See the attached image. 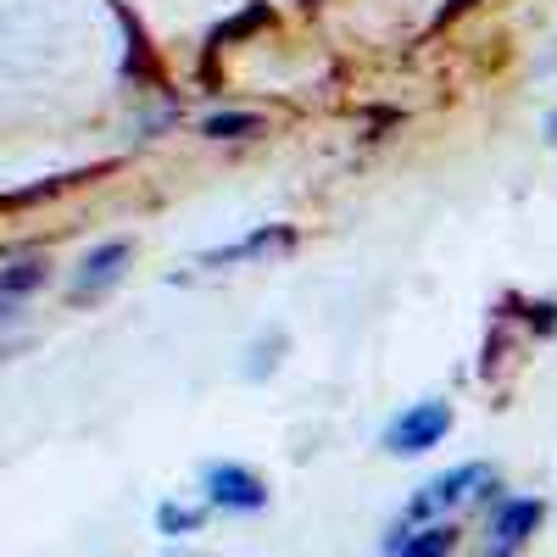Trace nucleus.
I'll use <instances>...</instances> for the list:
<instances>
[{
    "label": "nucleus",
    "mask_w": 557,
    "mask_h": 557,
    "mask_svg": "<svg viewBox=\"0 0 557 557\" xmlns=\"http://www.w3.org/2000/svg\"><path fill=\"white\" fill-rule=\"evenodd\" d=\"M491 474H496V469H485V462H457V469L435 474L430 485H418V491L407 496V507H401V524H435V519H446V507L469 502V496H474Z\"/></svg>",
    "instance_id": "f257e3e1"
},
{
    "label": "nucleus",
    "mask_w": 557,
    "mask_h": 557,
    "mask_svg": "<svg viewBox=\"0 0 557 557\" xmlns=\"http://www.w3.org/2000/svg\"><path fill=\"white\" fill-rule=\"evenodd\" d=\"M451 435V401H412V407H401L391 424H385V451L391 457H424V451H435L441 441Z\"/></svg>",
    "instance_id": "f03ea898"
},
{
    "label": "nucleus",
    "mask_w": 557,
    "mask_h": 557,
    "mask_svg": "<svg viewBox=\"0 0 557 557\" xmlns=\"http://www.w3.org/2000/svg\"><path fill=\"white\" fill-rule=\"evenodd\" d=\"M201 491H207V507H218V513H262L268 507V480L246 469V462H207Z\"/></svg>",
    "instance_id": "7ed1b4c3"
},
{
    "label": "nucleus",
    "mask_w": 557,
    "mask_h": 557,
    "mask_svg": "<svg viewBox=\"0 0 557 557\" xmlns=\"http://www.w3.org/2000/svg\"><path fill=\"white\" fill-rule=\"evenodd\" d=\"M128 262H134V246H128V240H101L96 251H84L78 268H73V301L107 296L117 278L128 273Z\"/></svg>",
    "instance_id": "20e7f679"
},
{
    "label": "nucleus",
    "mask_w": 557,
    "mask_h": 557,
    "mask_svg": "<svg viewBox=\"0 0 557 557\" xmlns=\"http://www.w3.org/2000/svg\"><path fill=\"white\" fill-rule=\"evenodd\" d=\"M541 519H546V502L541 496H507V502H496V513H491V541H496V552H524V541L541 530Z\"/></svg>",
    "instance_id": "39448f33"
},
{
    "label": "nucleus",
    "mask_w": 557,
    "mask_h": 557,
    "mask_svg": "<svg viewBox=\"0 0 557 557\" xmlns=\"http://www.w3.org/2000/svg\"><path fill=\"white\" fill-rule=\"evenodd\" d=\"M457 524L435 519V524H396L385 535V557H451L457 552Z\"/></svg>",
    "instance_id": "423d86ee"
},
{
    "label": "nucleus",
    "mask_w": 557,
    "mask_h": 557,
    "mask_svg": "<svg viewBox=\"0 0 557 557\" xmlns=\"http://www.w3.org/2000/svg\"><path fill=\"white\" fill-rule=\"evenodd\" d=\"M45 278H51V262L45 257H12L7 268H0V307H7V318L17 312L23 296L45 290Z\"/></svg>",
    "instance_id": "0eeeda50"
},
{
    "label": "nucleus",
    "mask_w": 557,
    "mask_h": 557,
    "mask_svg": "<svg viewBox=\"0 0 557 557\" xmlns=\"http://www.w3.org/2000/svg\"><path fill=\"white\" fill-rule=\"evenodd\" d=\"M201 524H207V507H184V502H162L157 507V535H168V541L196 535Z\"/></svg>",
    "instance_id": "6e6552de"
},
{
    "label": "nucleus",
    "mask_w": 557,
    "mask_h": 557,
    "mask_svg": "<svg viewBox=\"0 0 557 557\" xmlns=\"http://www.w3.org/2000/svg\"><path fill=\"white\" fill-rule=\"evenodd\" d=\"M201 134L207 139H251V134H262V117L257 112H212V117H201Z\"/></svg>",
    "instance_id": "1a4fd4ad"
},
{
    "label": "nucleus",
    "mask_w": 557,
    "mask_h": 557,
    "mask_svg": "<svg viewBox=\"0 0 557 557\" xmlns=\"http://www.w3.org/2000/svg\"><path fill=\"white\" fill-rule=\"evenodd\" d=\"M268 246H290V228H257L251 240L228 246V251H212L207 262H240V257H257V251H268Z\"/></svg>",
    "instance_id": "9d476101"
},
{
    "label": "nucleus",
    "mask_w": 557,
    "mask_h": 557,
    "mask_svg": "<svg viewBox=\"0 0 557 557\" xmlns=\"http://www.w3.org/2000/svg\"><path fill=\"white\" fill-rule=\"evenodd\" d=\"M285 346H290L285 330H273L268 341H257V346H251V362H246V380H268L273 368H278V357H285Z\"/></svg>",
    "instance_id": "9b49d317"
},
{
    "label": "nucleus",
    "mask_w": 557,
    "mask_h": 557,
    "mask_svg": "<svg viewBox=\"0 0 557 557\" xmlns=\"http://www.w3.org/2000/svg\"><path fill=\"white\" fill-rule=\"evenodd\" d=\"M462 7H469V0H446V7H441V23H446V17H457Z\"/></svg>",
    "instance_id": "f8f14e48"
},
{
    "label": "nucleus",
    "mask_w": 557,
    "mask_h": 557,
    "mask_svg": "<svg viewBox=\"0 0 557 557\" xmlns=\"http://www.w3.org/2000/svg\"><path fill=\"white\" fill-rule=\"evenodd\" d=\"M546 139H552V146H557V112L546 117Z\"/></svg>",
    "instance_id": "ddd939ff"
},
{
    "label": "nucleus",
    "mask_w": 557,
    "mask_h": 557,
    "mask_svg": "<svg viewBox=\"0 0 557 557\" xmlns=\"http://www.w3.org/2000/svg\"><path fill=\"white\" fill-rule=\"evenodd\" d=\"M168 557H173V552H168Z\"/></svg>",
    "instance_id": "4468645a"
}]
</instances>
